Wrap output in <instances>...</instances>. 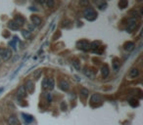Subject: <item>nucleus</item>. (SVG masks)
Here are the masks:
<instances>
[{
    "instance_id": "obj_1",
    "label": "nucleus",
    "mask_w": 143,
    "mask_h": 125,
    "mask_svg": "<svg viewBox=\"0 0 143 125\" xmlns=\"http://www.w3.org/2000/svg\"><path fill=\"white\" fill-rule=\"evenodd\" d=\"M83 15H84V18L86 19V20H88V21H94L95 19L97 18L96 12L94 11L93 8H91V7H87L86 9L84 10Z\"/></svg>"
},
{
    "instance_id": "obj_2",
    "label": "nucleus",
    "mask_w": 143,
    "mask_h": 125,
    "mask_svg": "<svg viewBox=\"0 0 143 125\" xmlns=\"http://www.w3.org/2000/svg\"><path fill=\"white\" fill-rule=\"evenodd\" d=\"M54 86H55V81L53 78H45L44 80L42 81V88L43 89L52 90Z\"/></svg>"
},
{
    "instance_id": "obj_3",
    "label": "nucleus",
    "mask_w": 143,
    "mask_h": 125,
    "mask_svg": "<svg viewBox=\"0 0 143 125\" xmlns=\"http://www.w3.org/2000/svg\"><path fill=\"white\" fill-rule=\"evenodd\" d=\"M11 50L10 49H3V48H0V60H3V61H7L9 60L10 57H11Z\"/></svg>"
},
{
    "instance_id": "obj_4",
    "label": "nucleus",
    "mask_w": 143,
    "mask_h": 125,
    "mask_svg": "<svg viewBox=\"0 0 143 125\" xmlns=\"http://www.w3.org/2000/svg\"><path fill=\"white\" fill-rule=\"evenodd\" d=\"M89 45L90 44L88 43V41H86V40H81V41H79V42L77 43L78 48L81 49V50H83V51L88 50V49H89Z\"/></svg>"
},
{
    "instance_id": "obj_5",
    "label": "nucleus",
    "mask_w": 143,
    "mask_h": 125,
    "mask_svg": "<svg viewBox=\"0 0 143 125\" xmlns=\"http://www.w3.org/2000/svg\"><path fill=\"white\" fill-rule=\"evenodd\" d=\"M136 27V19L132 18L129 20V23L127 24V27H126V31L127 32H131L132 30L135 29Z\"/></svg>"
},
{
    "instance_id": "obj_6",
    "label": "nucleus",
    "mask_w": 143,
    "mask_h": 125,
    "mask_svg": "<svg viewBox=\"0 0 143 125\" xmlns=\"http://www.w3.org/2000/svg\"><path fill=\"white\" fill-rule=\"evenodd\" d=\"M25 89L27 90L29 94H31L33 91H34V84L31 80H27L26 82V85H25Z\"/></svg>"
},
{
    "instance_id": "obj_7",
    "label": "nucleus",
    "mask_w": 143,
    "mask_h": 125,
    "mask_svg": "<svg viewBox=\"0 0 143 125\" xmlns=\"http://www.w3.org/2000/svg\"><path fill=\"white\" fill-rule=\"evenodd\" d=\"M14 22L18 25L19 27H21V26H23L24 24H25V22H26V20L24 17H22L21 15H17L16 17H15V20H14Z\"/></svg>"
},
{
    "instance_id": "obj_8",
    "label": "nucleus",
    "mask_w": 143,
    "mask_h": 125,
    "mask_svg": "<svg viewBox=\"0 0 143 125\" xmlns=\"http://www.w3.org/2000/svg\"><path fill=\"white\" fill-rule=\"evenodd\" d=\"M59 86L63 91H68L70 89V84L67 80H61L60 83H59Z\"/></svg>"
},
{
    "instance_id": "obj_9",
    "label": "nucleus",
    "mask_w": 143,
    "mask_h": 125,
    "mask_svg": "<svg viewBox=\"0 0 143 125\" xmlns=\"http://www.w3.org/2000/svg\"><path fill=\"white\" fill-rule=\"evenodd\" d=\"M8 123H9V125H21L19 119L15 116H11L8 118Z\"/></svg>"
},
{
    "instance_id": "obj_10",
    "label": "nucleus",
    "mask_w": 143,
    "mask_h": 125,
    "mask_svg": "<svg viewBox=\"0 0 143 125\" xmlns=\"http://www.w3.org/2000/svg\"><path fill=\"white\" fill-rule=\"evenodd\" d=\"M26 96V89H25V87L24 86H22V87H20L18 90V92H17V97L19 99H22L24 98Z\"/></svg>"
},
{
    "instance_id": "obj_11",
    "label": "nucleus",
    "mask_w": 143,
    "mask_h": 125,
    "mask_svg": "<svg viewBox=\"0 0 143 125\" xmlns=\"http://www.w3.org/2000/svg\"><path fill=\"white\" fill-rule=\"evenodd\" d=\"M22 116H23V118H24V120H25V122L26 123H30V122H32L33 121V117L31 115H29V114H27V113H22Z\"/></svg>"
},
{
    "instance_id": "obj_12",
    "label": "nucleus",
    "mask_w": 143,
    "mask_h": 125,
    "mask_svg": "<svg viewBox=\"0 0 143 125\" xmlns=\"http://www.w3.org/2000/svg\"><path fill=\"white\" fill-rule=\"evenodd\" d=\"M99 44H100V43H99L98 41H97V42H96V41H94V42H92V43L89 45V48L91 49V50H92V51H94V52H97V51H98V49L100 48Z\"/></svg>"
},
{
    "instance_id": "obj_13",
    "label": "nucleus",
    "mask_w": 143,
    "mask_h": 125,
    "mask_svg": "<svg viewBox=\"0 0 143 125\" xmlns=\"http://www.w3.org/2000/svg\"><path fill=\"white\" fill-rule=\"evenodd\" d=\"M31 22H32V25H35V26H39L41 24V19L39 18L38 16H31Z\"/></svg>"
},
{
    "instance_id": "obj_14",
    "label": "nucleus",
    "mask_w": 143,
    "mask_h": 125,
    "mask_svg": "<svg viewBox=\"0 0 143 125\" xmlns=\"http://www.w3.org/2000/svg\"><path fill=\"white\" fill-rule=\"evenodd\" d=\"M101 72H102V75H103V77H107L108 75H109V67H108L107 65H104L103 67H102V69H101Z\"/></svg>"
},
{
    "instance_id": "obj_15",
    "label": "nucleus",
    "mask_w": 143,
    "mask_h": 125,
    "mask_svg": "<svg viewBox=\"0 0 143 125\" xmlns=\"http://www.w3.org/2000/svg\"><path fill=\"white\" fill-rule=\"evenodd\" d=\"M134 47H135V45H134L133 42L128 41V42H126L125 44V50H126V51H131V50H133Z\"/></svg>"
},
{
    "instance_id": "obj_16",
    "label": "nucleus",
    "mask_w": 143,
    "mask_h": 125,
    "mask_svg": "<svg viewBox=\"0 0 143 125\" xmlns=\"http://www.w3.org/2000/svg\"><path fill=\"white\" fill-rule=\"evenodd\" d=\"M8 27H9L10 29H13V30H17V29L20 28V27L14 21H10L9 23H8Z\"/></svg>"
},
{
    "instance_id": "obj_17",
    "label": "nucleus",
    "mask_w": 143,
    "mask_h": 125,
    "mask_svg": "<svg viewBox=\"0 0 143 125\" xmlns=\"http://www.w3.org/2000/svg\"><path fill=\"white\" fill-rule=\"evenodd\" d=\"M100 102H101V97L99 96L98 94L92 95L91 100H90V103H91V104H92V103H100Z\"/></svg>"
},
{
    "instance_id": "obj_18",
    "label": "nucleus",
    "mask_w": 143,
    "mask_h": 125,
    "mask_svg": "<svg viewBox=\"0 0 143 125\" xmlns=\"http://www.w3.org/2000/svg\"><path fill=\"white\" fill-rule=\"evenodd\" d=\"M138 75H139V71L137 69H133V70L130 71V73H129V77L130 78H135Z\"/></svg>"
},
{
    "instance_id": "obj_19",
    "label": "nucleus",
    "mask_w": 143,
    "mask_h": 125,
    "mask_svg": "<svg viewBox=\"0 0 143 125\" xmlns=\"http://www.w3.org/2000/svg\"><path fill=\"white\" fill-rule=\"evenodd\" d=\"M127 5H128V2L125 1V0H122V1L119 2V7H120L121 9H125V8H126Z\"/></svg>"
},
{
    "instance_id": "obj_20",
    "label": "nucleus",
    "mask_w": 143,
    "mask_h": 125,
    "mask_svg": "<svg viewBox=\"0 0 143 125\" xmlns=\"http://www.w3.org/2000/svg\"><path fill=\"white\" fill-rule=\"evenodd\" d=\"M18 39H19L18 37H17V36H15V37H14V39H13L12 41H10V42H9V45L11 46V47H13V49H14V50L16 49V42H17V41H19Z\"/></svg>"
},
{
    "instance_id": "obj_21",
    "label": "nucleus",
    "mask_w": 143,
    "mask_h": 125,
    "mask_svg": "<svg viewBox=\"0 0 143 125\" xmlns=\"http://www.w3.org/2000/svg\"><path fill=\"white\" fill-rule=\"evenodd\" d=\"M41 73H42V71H41V70H36L35 72H33L32 76H33V78H35V79H38V78L40 77Z\"/></svg>"
},
{
    "instance_id": "obj_22",
    "label": "nucleus",
    "mask_w": 143,
    "mask_h": 125,
    "mask_svg": "<svg viewBox=\"0 0 143 125\" xmlns=\"http://www.w3.org/2000/svg\"><path fill=\"white\" fill-rule=\"evenodd\" d=\"M119 67H120V62H119V60L118 59H114L113 60V69L117 71L118 69H119Z\"/></svg>"
},
{
    "instance_id": "obj_23",
    "label": "nucleus",
    "mask_w": 143,
    "mask_h": 125,
    "mask_svg": "<svg viewBox=\"0 0 143 125\" xmlns=\"http://www.w3.org/2000/svg\"><path fill=\"white\" fill-rule=\"evenodd\" d=\"M81 96L83 97V98H86V97L88 96V90L82 88V89L81 90Z\"/></svg>"
},
{
    "instance_id": "obj_24",
    "label": "nucleus",
    "mask_w": 143,
    "mask_h": 125,
    "mask_svg": "<svg viewBox=\"0 0 143 125\" xmlns=\"http://www.w3.org/2000/svg\"><path fill=\"white\" fill-rule=\"evenodd\" d=\"M22 67H23V64H21V66H20L18 69L16 70V72H15L14 73H13V74H12V75H11V77H10V79H11V80H12V79H13V78H14V77H15V76H16V75L18 74V72H20V70L22 69Z\"/></svg>"
},
{
    "instance_id": "obj_25",
    "label": "nucleus",
    "mask_w": 143,
    "mask_h": 125,
    "mask_svg": "<svg viewBox=\"0 0 143 125\" xmlns=\"http://www.w3.org/2000/svg\"><path fill=\"white\" fill-rule=\"evenodd\" d=\"M45 98H46V102H47L48 104H50V103H51V101H52V97H51V94H50V93L45 94Z\"/></svg>"
},
{
    "instance_id": "obj_26",
    "label": "nucleus",
    "mask_w": 143,
    "mask_h": 125,
    "mask_svg": "<svg viewBox=\"0 0 143 125\" xmlns=\"http://www.w3.org/2000/svg\"><path fill=\"white\" fill-rule=\"evenodd\" d=\"M98 4V7L100 10H103L106 8V6H107V3L106 2H102V3H97Z\"/></svg>"
},
{
    "instance_id": "obj_27",
    "label": "nucleus",
    "mask_w": 143,
    "mask_h": 125,
    "mask_svg": "<svg viewBox=\"0 0 143 125\" xmlns=\"http://www.w3.org/2000/svg\"><path fill=\"white\" fill-rule=\"evenodd\" d=\"M23 35L26 38H29L30 37V31L29 30H23Z\"/></svg>"
},
{
    "instance_id": "obj_28",
    "label": "nucleus",
    "mask_w": 143,
    "mask_h": 125,
    "mask_svg": "<svg viewBox=\"0 0 143 125\" xmlns=\"http://www.w3.org/2000/svg\"><path fill=\"white\" fill-rule=\"evenodd\" d=\"M73 65L78 69V70H80L81 69V66H80V64H79V61L78 60H74L73 61Z\"/></svg>"
},
{
    "instance_id": "obj_29",
    "label": "nucleus",
    "mask_w": 143,
    "mask_h": 125,
    "mask_svg": "<svg viewBox=\"0 0 143 125\" xmlns=\"http://www.w3.org/2000/svg\"><path fill=\"white\" fill-rule=\"evenodd\" d=\"M61 107H62V110H66V109H67V105H66V104H65L64 102H63V103H62Z\"/></svg>"
},
{
    "instance_id": "obj_30",
    "label": "nucleus",
    "mask_w": 143,
    "mask_h": 125,
    "mask_svg": "<svg viewBox=\"0 0 143 125\" xmlns=\"http://www.w3.org/2000/svg\"><path fill=\"white\" fill-rule=\"evenodd\" d=\"M46 4H47L49 7H52V6L54 5V2L53 1H48V2H46Z\"/></svg>"
},
{
    "instance_id": "obj_31",
    "label": "nucleus",
    "mask_w": 143,
    "mask_h": 125,
    "mask_svg": "<svg viewBox=\"0 0 143 125\" xmlns=\"http://www.w3.org/2000/svg\"><path fill=\"white\" fill-rule=\"evenodd\" d=\"M28 27H29V29H31V30H32V29L34 28V27H33V26H30V25L28 26Z\"/></svg>"
},
{
    "instance_id": "obj_32",
    "label": "nucleus",
    "mask_w": 143,
    "mask_h": 125,
    "mask_svg": "<svg viewBox=\"0 0 143 125\" xmlns=\"http://www.w3.org/2000/svg\"><path fill=\"white\" fill-rule=\"evenodd\" d=\"M81 5H85V4H88V2H81Z\"/></svg>"
},
{
    "instance_id": "obj_33",
    "label": "nucleus",
    "mask_w": 143,
    "mask_h": 125,
    "mask_svg": "<svg viewBox=\"0 0 143 125\" xmlns=\"http://www.w3.org/2000/svg\"><path fill=\"white\" fill-rule=\"evenodd\" d=\"M1 62H2V61H1V60H0V65H1Z\"/></svg>"
}]
</instances>
